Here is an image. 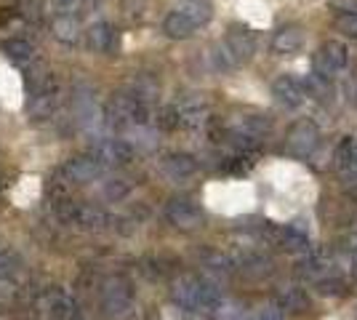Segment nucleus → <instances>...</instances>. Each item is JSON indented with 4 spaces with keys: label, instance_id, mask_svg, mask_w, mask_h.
<instances>
[{
    "label": "nucleus",
    "instance_id": "20",
    "mask_svg": "<svg viewBox=\"0 0 357 320\" xmlns=\"http://www.w3.org/2000/svg\"><path fill=\"white\" fill-rule=\"evenodd\" d=\"M238 270L243 272L245 278H251V280H261V278L272 275V259L264 256L261 251H248L238 262Z\"/></svg>",
    "mask_w": 357,
    "mask_h": 320
},
{
    "label": "nucleus",
    "instance_id": "23",
    "mask_svg": "<svg viewBox=\"0 0 357 320\" xmlns=\"http://www.w3.org/2000/svg\"><path fill=\"white\" fill-rule=\"evenodd\" d=\"M277 302L283 310H290V312H306L309 310V294L302 286H286L280 291Z\"/></svg>",
    "mask_w": 357,
    "mask_h": 320
},
{
    "label": "nucleus",
    "instance_id": "29",
    "mask_svg": "<svg viewBox=\"0 0 357 320\" xmlns=\"http://www.w3.org/2000/svg\"><path fill=\"white\" fill-rule=\"evenodd\" d=\"M331 88H333V81H331V78H323V75L312 72V78H309V91H312L315 99H328Z\"/></svg>",
    "mask_w": 357,
    "mask_h": 320
},
{
    "label": "nucleus",
    "instance_id": "34",
    "mask_svg": "<svg viewBox=\"0 0 357 320\" xmlns=\"http://www.w3.org/2000/svg\"><path fill=\"white\" fill-rule=\"evenodd\" d=\"M349 272H352V280L357 283V251L352 253V267H349Z\"/></svg>",
    "mask_w": 357,
    "mask_h": 320
},
{
    "label": "nucleus",
    "instance_id": "9",
    "mask_svg": "<svg viewBox=\"0 0 357 320\" xmlns=\"http://www.w3.org/2000/svg\"><path fill=\"white\" fill-rule=\"evenodd\" d=\"M171 110H173V118H176V128H200L211 118V107L203 96H184Z\"/></svg>",
    "mask_w": 357,
    "mask_h": 320
},
{
    "label": "nucleus",
    "instance_id": "19",
    "mask_svg": "<svg viewBox=\"0 0 357 320\" xmlns=\"http://www.w3.org/2000/svg\"><path fill=\"white\" fill-rule=\"evenodd\" d=\"M173 11H179L182 17H187L195 27H203L214 17V6L208 0H176Z\"/></svg>",
    "mask_w": 357,
    "mask_h": 320
},
{
    "label": "nucleus",
    "instance_id": "2",
    "mask_svg": "<svg viewBox=\"0 0 357 320\" xmlns=\"http://www.w3.org/2000/svg\"><path fill=\"white\" fill-rule=\"evenodd\" d=\"M56 214H59V219L64 224L80 230V233H104L112 224V217L104 208L94 205V203L62 201L56 203Z\"/></svg>",
    "mask_w": 357,
    "mask_h": 320
},
{
    "label": "nucleus",
    "instance_id": "22",
    "mask_svg": "<svg viewBox=\"0 0 357 320\" xmlns=\"http://www.w3.org/2000/svg\"><path fill=\"white\" fill-rule=\"evenodd\" d=\"M3 53H6L11 62H17V65H33L35 46L30 40H24V37H8V40L3 43Z\"/></svg>",
    "mask_w": 357,
    "mask_h": 320
},
{
    "label": "nucleus",
    "instance_id": "24",
    "mask_svg": "<svg viewBox=\"0 0 357 320\" xmlns=\"http://www.w3.org/2000/svg\"><path fill=\"white\" fill-rule=\"evenodd\" d=\"M352 166H355V139L344 136L333 150V169L347 174V171H352Z\"/></svg>",
    "mask_w": 357,
    "mask_h": 320
},
{
    "label": "nucleus",
    "instance_id": "11",
    "mask_svg": "<svg viewBox=\"0 0 357 320\" xmlns=\"http://www.w3.org/2000/svg\"><path fill=\"white\" fill-rule=\"evenodd\" d=\"M160 171H163L166 179L182 185V182H189L198 174V160L187 152H171L160 160Z\"/></svg>",
    "mask_w": 357,
    "mask_h": 320
},
{
    "label": "nucleus",
    "instance_id": "15",
    "mask_svg": "<svg viewBox=\"0 0 357 320\" xmlns=\"http://www.w3.org/2000/svg\"><path fill=\"white\" fill-rule=\"evenodd\" d=\"M43 310L56 320H80L78 304L72 302L64 291H59V288H51V291L43 294Z\"/></svg>",
    "mask_w": 357,
    "mask_h": 320
},
{
    "label": "nucleus",
    "instance_id": "31",
    "mask_svg": "<svg viewBox=\"0 0 357 320\" xmlns=\"http://www.w3.org/2000/svg\"><path fill=\"white\" fill-rule=\"evenodd\" d=\"M331 8L339 14H357V0H331Z\"/></svg>",
    "mask_w": 357,
    "mask_h": 320
},
{
    "label": "nucleus",
    "instance_id": "25",
    "mask_svg": "<svg viewBox=\"0 0 357 320\" xmlns=\"http://www.w3.org/2000/svg\"><path fill=\"white\" fill-rule=\"evenodd\" d=\"M208 62H211V69H214V72H232V69L240 67L238 62L232 59L229 49L224 46V40H219L216 46H211V51H208Z\"/></svg>",
    "mask_w": 357,
    "mask_h": 320
},
{
    "label": "nucleus",
    "instance_id": "6",
    "mask_svg": "<svg viewBox=\"0 0 357 320\" xmlns=\"http://www.w3.org/2000/svg\"><path fill=\"white\" fill-rule=\"evenodd\" d=\"M317 147H320V128H317L315 120H296L288 128V134H286V150H288V155L304 160Z\"/></svg>",
    "mask_w": 357,
    "mask_h": 320
},
{
    "label": "nucleus",
    "instance_id": "5",
    "mask_svg": "<svg viewBox=\"0 0 357 320\" xmlns=\"http://www.w3.org/2000/svg\"><path fill=\"white\" fill-rule=\"evenodd\" d=\"M163 217L168 219L171 227L182 230V233H195V230H200L205 224L203 208L192 201V198H184V195L171 198L166 203V208H163Z\"/></svg>",
    "mask_w": 357,
    "mask_h": 320
},
{
    "label": "nucleus",
    "instance_id": "12",
    "mask_svg": "<svg viewBox=\"0 0 357 320\" xmlns=\"http://www.w3.org/2000/svg\"><path fill=\"white\" fill-rule=\"evenodd\" d=\"M224 46L229 49L232 59L238 65H245V62H251V56L256 53V37L245 27H232L229 33L224 35Z\"/></svg>",
    "mask_w": 357,
    "mask_h": 320
},
{
    "label": "nucleus",
    "instance_id": "28",
    "mask_svg": "<svg viewBox=\"0 0 357 320\" xmlns=\"http://www.w3.org/2000/svg\"><path fill=\"white\" fill-rule=\"evenodd\" d=\"M128 192H131V185L125 179H110V182H104V198L107 201L120 203Z\"/></svg>",
    "mask_w": 357,
    "mask_h": 320
},
{
    "label": "nucleus",
    "instance_id": "8",
    "mask_svg": "<svg viewBox=\"0 0 357 320\" xmlns=\"http://www.w3.org/2000/svg\"><path fill=\"white\" fill-rule=\"evenodd\" d=\"M104 174H107V169L94 155H75L62 166V176L69 185H94V182L104 179Z\"/></svg>",
    "mask_w": 357,
    "mask_h": 320
},
{
    "label": "nucleus",
    "instance_id": "32",
    "mask_svg": "<svg viewBox=\"0 0 357 320\" xmlns=\"http://www.w3.org/2000/svg\"><path fill=\"white\" fill-rule=\"evenodd\" d=\"M256 320H283V307H264Z\"/></svg>",
    "mask_w": 357,
    "mask_h": 320
},
{
    "label": "nucleus",
    "instance_id": "1",
    "mask_svg": "<svg viewBox=\"0 0 357 320\" xmlns=\"http://www.w3.org/2000/svg\"><path fill=\"white\" fill-rule=\"evenodd\" d=\"M171 299L179 304L182 310L189 312H216L224 304V294L216 283L203 280L198 275H179L171 283Z\"/></svg>",
    "mask_w": 357,
    "mask_h": 320
},
{
    "label": "nucleus",
    "instance_id": "21",
    "mask_svg": "<svg viewBox=\"0 0 357 320\" xmlns=\"http://www.w3.org/2000/svg\"><path fill=\"white\" fill-rule=\"evenodd\" d=\"M195 30H198V27H195L187 17H182L179 11H173V8H171L168 14H166V19H163V33L168 35L171 40H187V37L195 35Z\"/></svg>",
    "mask_w": 357,
    "mask_h": 320
},
{
    "label": "nucleus",
    "instance_id": "27",
    "mask_svg": "<svg viewBox=\"0 0 357 320\" xmlns=\"http://www.w3.org/2000/svg\"><path fill=\"white\" fill-rule=\"evenodd\" d=\"M83 0H49V14L51 17H69V14H80Z\"/></svg>",
    "mask_w": 357,
    "mask_h": 320
},
{
    "label": "nucleus",
    "instance_id": "3",
    "mask_svg": "<svg viewBox=\"0 0 357 320\" xmlns=\"http://www.w3.org/2000/svg\"><path fill=\"white\" fill-rule=\"evenodd\" d=\"M104 169H125L137 160V147L128 142V139H120V136H99L94 144H91V152Z\"/></svg>",
    "mask_w": 357,
    "mask_h": 320
},
{
    "label": "nucleus",
    "instance_id": "26",
    "mask_svg": "<svg viewBox=\"0 0 357 320\" xmlns=\"http://www.w3.org/2000/svg\"><path fill=\"white\" fill-rule=\"evenodd\" d=\"M200 259H203L205 270L214 272V275H232V272L238 270V264H235L227 253H221V251H205Z\"/></svg>",
    "mask_w": 357,
    "mask_h": 320
},
{
    "label": "nucleus",
    "instance_id": "18",
    "mask_svg": "<svg viewBox=\"0 0 357 320\" xmlns=\"http://www.w3.org/2000/svg\"><path fill=\"white\" fill-rule=\"evenodd\" d=\"M51 33L59 43L75 46L80 43L83 30H80V14H69V17H51Z\"/></svg>",
    "mask_w": 357,
    "mask_h": 320
},
{
    "label": "nucleus",
    "instance_id": "14",
    "mask_svg": "<svg viewBox=\"0 0 357 320\" xmlns=\"http://www.w3.org/2000/svg\"><path fill=\"white\" fill-rule=\"evenodd\" d=\"M115 40H118V33L110 22H96L83 33V43L91 53H110L115 49Z\"/></svg>",
    "mask_w": 357,
    "mask_h": 320
},
{
    "label": "nucleus",
    "instance_id": "10",
    "mask_svg": "<svg viewBox=\"0 0 357 320\" xmlns=\"http://www.w3.org/2000/svg\"><path fill=\"white\" fill-rule=\"evenodd\" d=\"M272 96L280 107L296 110V107L304 104L306 85L304 81H299L296 75H280V78H275V83H272Z\"/></svg>",
    "mask_w": 357,
    "mask_h": 320
},
{
    "label": "nucleus",
    "instance_id": "16",
    "mask_svg": "<svg viewBox=\"0 0 357 320\" xmlns=\"http://www.w3.org/2000/svg\"><path fill=\"white\" fill-rule=\"evenodd\" d=\"M227 128L240 136H248V139H254V142H261V136H267L272 131V123L264 118V115H240V118L232 120Z\"/></svg>",
    "mask_w": 357,
    "mask_h": 320
},
{
    "label": "nucleus",
    "instance_id": "35",
    "mask_svg": "<svg viewBox=\"0 0 357 320\" xmlns=\"http://www.w3.org/2000/svg\"><path fill=\"white\" fill-rule=\"evenodd\" d=\"M85 6H99V3H102V0H83Z\"/></svg>",
    "mask_w": 357,
    "mask_h": 320
},
{
    "label": "nucleus",
    "instance_id": "17",
    "mask_svg": "<svg viewBox=\"0 0 357 320\" xmlns=\"http://www.w3.org/2000/svg\"><path fill=\"white\" fill-rule=\"evenodd\" d=\"M72 110H75V120L83 126V128H94L99 118H104L102 112H99V107H96V101L94 96L88 94V91H75V96H72Z\"/></svg>",
    "mask_w": 357,
    "mask_h": 320
},
{
    "label": "nucleus",
    "instance_id": "13",
    "mask_svg": "<svg viewBox=\"0 0 357 320\" xmlns=\"http://www.w3.org/2000/svg\"><path fill=\"white\" fill-rule=\"evenodd\" d=\"M304 27L299 24H283L277 33L272 35V51L277 56H296L299 51L304 49Z\"/></svg>",
    "mask_w": 357,
    "mask_h": 320
},
{
    "label": "nucleus",
    "instance_id": "33",
    "mask_svg": "<svg viewBox=\"0 0 357 320\" xmlns=\"http://www.w3.org/2000/svg\"><path fill=\"white\" fill-rule=\"evenodd\" d=\"M347 96L352 104H357V75L355 78H349V83H347Z\"/></svg>",
    "mask_w": 357,
    "mask_h": 320
},
{
    "label": "nucleus",
    "instance_id": "7",
    "mask_svg": "<svg viewBox=\"0 0 357 320\" xmlns=\"http://www.w3.org/2000/svg\"><path fill=\"white\" fill-rule=\"evenodd\" d=\"M347 65H349V51H347V46L341 40H325L323 46L315 51V56H312V72H317L323 78H331V81Z\"/></svg>",
    "mask_w": 357,
    "mask_h": 320
},
{
    "label": "nucleus",
    "instance_id": "36",
    "mask_svg": "<svg viewBox=\"0 0 357 320\" xmlns=\"http://www.w3.org/2000/svg\"><path fill=\"white\" fill-rule=\"evenodd\" d=\"M352 171H357V139H355V166H352Z\"/></svg>",
    "mask_w": 357,
    "mask_h": 320
},
{
    "label": "nucleus",
    "instance_id": "30",
    "mask_svg": "<svg viewBox=\"0 0 357 320\" xmlns=\"http://www.w3.org/2000/svg\"><path fill=\"white\" fill-rule=\"evenodd\" d=\"M336 27H339V33H344L347 37H355L357 40V14H339V17H336Z\"/></svg>",
    "mask_w": 357,
    "mask_h": 320
},
{
    "label": "nucleus",
    "instance_id": "4",
    "mask_svg": "<svg viewBox=\"0 0 357 320\" xmlns=\"http://www.w3.org/2000/svg\"><path fill=\"white\" fill-rule=\"evenodd\" d=\"M134 307V288L123 275H112L102 283V310L107 318H125Z\"/></svg>",
    "mask_w": 357,
    "mask_h": 320
}]
</instances>
